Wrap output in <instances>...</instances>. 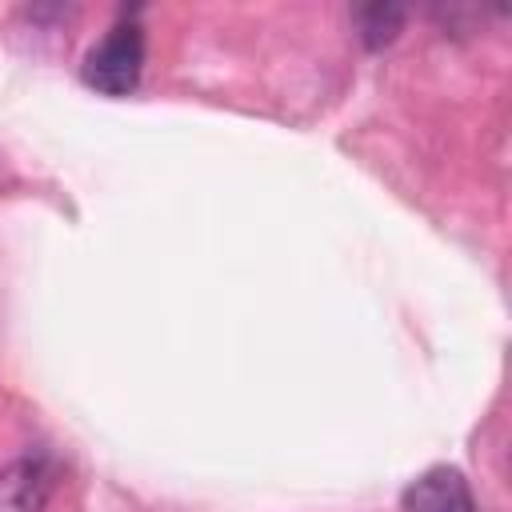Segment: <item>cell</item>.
Masks as SVG:
<instances>
[{
    "instance_id": "1",
    "label": "cell",
    "mask_w": 512,
    "mask_h": 512,
    "mask_svg": "<svg viewBox=\"0 0 512 512\" xmlns=\"http://www.w3.org/2000/svg\"><path fill=\"white\" fill-rule=\"evenodd\" d=\"M140 72H144V28L136 20L112 24L80 68L84 84L104 96H128L140 84Z\"/></svg>"
},
{
    "instance_id": "3",
    "label": "cell",
    "mask_w": 512,
    "mask_h": 512,
    "mask_svg": "<svg viewBox=\"0 0 512 512\" xmlns=\"http://www.w3.org/2000/svg\"><path fill=\"white\" fill-rule=\"evenodd\" d=\"M44 500V472L36 464H16L0 472V512H36Z\"/></svg>"
},
{
    "instance_id": "4",
    "label": "cell",
    "mask_w": 512,
    "mask_h": 512,
    "mask_svg": "<svg viewBox=\"0 0 512 512\" xmlns=\"http://www.w3.org/2000/svg\"><path fill=\"white\" fill-rule=\"evenodd\" d=\"M356 24H360V36L368 48H380L388 44L400 24H404V12L396 4H368V8H356Z\"/></svg>"
},
{
    "instance_id": "2",
    "label": "cell",
    "mask_w": 512,
    "mask_h": 512,
    "mask_svg": "<svg viewBox=\"0 0 512 512\" xmlns=\"http://www.w3.org/2000/svg\"><path fill=\"white\" fill-rule=\"evenodd\" d=\"M404 512H476V500L464 472L440 464L404 488Z\"/></svg>"
}]
</instances>
